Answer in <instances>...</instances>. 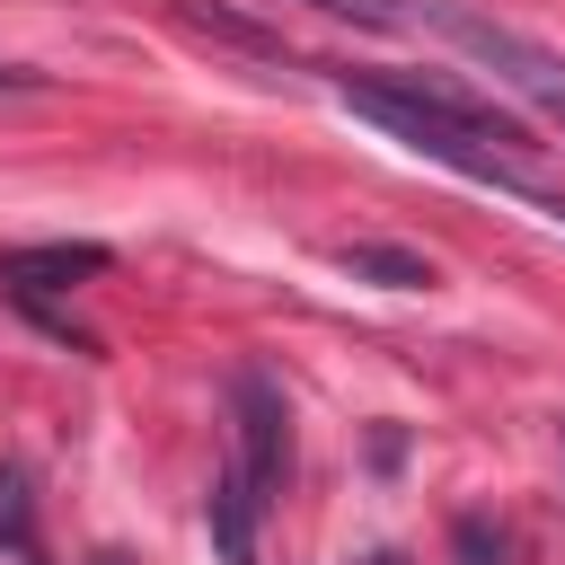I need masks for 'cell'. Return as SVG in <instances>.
I'll return each instance as SVG.
<instances>
[{
	"mask_svg": "<svg viewBox=\"0 0 565 565\" xmlns=\"http://www.w3.org/2000/svg\"><path fill=\"white\" fill-rule=\"evenodd\" d=\"M309 9H327V18H353V26H406V9H397V0H309Z\"/></svg>",
	"mask_w": 565,
	"mask_h": 565,
	"instance_id": "cell-9",
	"label": "cell"
},
{
	"mask_svg": "<svg viewBox=\"0 0 565 565\" xmlns=\"http://www.w3.org/2000/svg\"><path fill=\"white\" fill-rule=\"evenodd\" d=\"M450 547H459V565H503V530H494V521H477V512L450 530Z\"/></svg>",
	"mask_w": 565,
	"mask_h": 565,
	"instance_id": "cell-8",
	"label": "cell"
},
{
	"mask_svg": "<svg viewBox=\"0 0 565 565\" xmlns=\"http://www.w3.org/2000/svg\"><path fill=\"white\" fill-rule=\"evenodd\" d=\"M203 521H212L221 565H256V521H265V494L238 477V459H221V477H212V494H203Z\"/></svg>",
	"mask_w": 565,
	"mask_h": 565,
	"instance_id": "cell-5",
	"label": "cell"
},
{
	"mask_svg": "<svg viewBox=\"0 0 565 565\" xmlns=\"http://www.w3.org/2000/svg\"><path fill=\"white\" fill-rule=\"evenodd\" d=\"M539 212H547V221H565V194H539Z\"/></svg>",
	"mask_w": 565,
	"mask_h": 565,
	"instance_id": "cell-10",
	"label": "cell"
},
{
	"mask_svg": "<svg viewBox=\"0 0 565 565\" xmlns=\"http://www.w3.org/2000/svg\"><path fill=\"white\" fill-rule=\"evenodd\" d=\"M335 88H344L353 115H371V124L397 132L406 150H424V159H441V168H459V177H477V185L530 194V150H539V141H530L503 106H486V97H468V88H450V79H424V71H335Z\"/></svg>",
	"mask_w": 565,
	"mask_h": 565,
	"instance_id": "cell-1",
	"label": "cell"
},
{
	"mask_svg": "<svg viewBox=\"0 0 565 565\" xmlns=\"http://www.w3.org/2000/svg\"><path fill=\"white\" fill-rule=\"evenodd\" d=\"M335 265H344L353 282H388V291H424V282H433V265H424L415 247H371V238H362V247H335Z\"/></svg>",
	"mask_w": 565,
	"mask_h": 565,
	"instance_id": "cell-6",
	"label": "cell"
},
{
	"mask_svg": "<svg viewBox=\"0 0 565 565\" xmlns=\"http://www.w3.org/2000/svg\"><path fill=\"white\" fill-rule=\"evenodd\" d=\"M424 26L450 35L477 71H494L521 106H539V115L565 132V53H556V44H539V35H521V26L486 18V9H459V0H424Z\"/></svg>",
	"mask_w": 565,
	"mask_h": 565,
	"instance_id": "cell-2",
	"label": "cell"
},
{
	"mask_svg": "<svg viewBox=\"0 0 565 565\" xmlns=\"http://www.w3.org/2000/svg\"><path fill=\"white\" fill-rule=\"evenodd\" d=\"M0 547H9V565H44L35 494H26V477H18V468H0Z\"/></svg>",
	"mask_w": 565,
	"mask_h": 565,
	"instance_id": "cell-7",
	"label": "cell"
},
{
	"mask_svg": "<svg viewBox=\"0 0 565 565\" xmlns=\"http://www.w3.org/2000/svg\"><path fill=\"white\" fill-rule=\"evenodd\" d=\"M230 415H238V477L274 503L282 494V477H291V415H282V388L265 380V371H238L230 380Z\"/></svg>",
	"mask_w": 565,
	"mask_h": 565,
	"instance_id": "cell-3",
	"label": "cell"
},
{
	"mask_svg": "<svg viewBox=\"0 0 565 565\" xmlns=\"http://www.w3.org/2000/svg\"><path fill=\"white\" fill-rule=\"evenodd\" d=\"M115 256L97 238H35V247H0V282L9 291H71L88 274H106Z\"/></svg>",
	"mask_w": 565,
	"mask_h": 565,
	"instance_id": "cell-4",
	"label": "cell"
}]
</instances>
